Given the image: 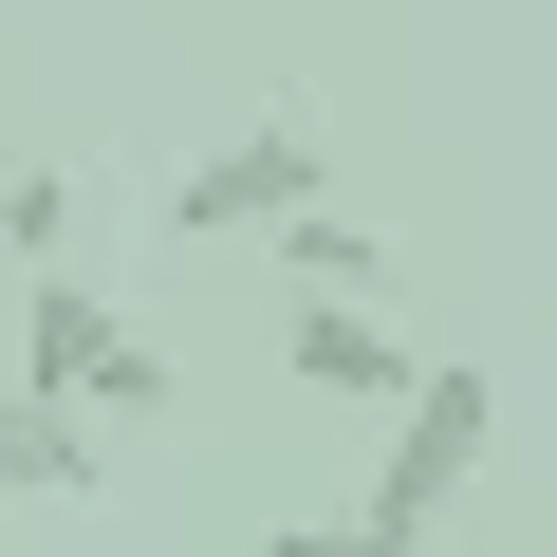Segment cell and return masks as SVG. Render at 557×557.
Wrapping results in <instances>:
<instances>
[{"instance_id":"ba28073f","label":"cell","mask_w":557,"mask_h":557,"mask_svg":"<svg viewBox=\"0 0 557 557\" xmlns=\"http://www.w3.org/2000/svg\"><path fill=\"white\" fill-rule=\"evenodd\" d=\"M260 557H428V539H409V520H372V502H317V520H278Z\"/></svg>"},{"instance_id":"6da1fadb","label":"cell","mask_w":557,"mask_h":557,"mask_svg":"<svg viewBox=\"0 0 557 557\" xmlns=\"http://www.w3.org/2000/svg\"><path fill=\"white\" fill-rule=\"evenodd\" d=\"M20 391H57V409H94V428H149V409H168V354L94 298L75 260H38V278H20Z\"/></svg>"},{"instance_id":"277c9868","label":"cell","mask_w":557,"mask_h":557,"mask_svg":"<svg viewBox=\"0 0 557 557\" xmlns=\"http://www.w3.org/2000/svg\"><path fill=\"white\" fill-rule=\"evenodd\" d=\"M278 372H298V391H335V409H409V335L372 317V298H298V317H278Z\"/></svg>"},{"instance_id":"7a4b0ae2","label":"cell","mask_w":557,"mask_h":557,"mask_svg":"<svg viewBox=\"0 0 557 557\" xmlns=\"http://www.w3.org/2000/svg\"><path fill=\"white\" fill-rule=\"evenodd\" d=\"M483 465H502V372H465V354H428V372H409V409H391V446H372V520H409V539H446Z\"/></svg>"},{"instance_id":"52a82bcc","label":"cell","mask_w":557,"mask_h":557,"mask_svg":"<svg viewBox=\"0 0 557 557\" xmlns=\"http://www.w3.org/2000/svg\"><path fill=\"white\" fill-rule=\"evenodd\" d=\"M0 242H20V278L75 260V168H0Z\"/></svg>"},{"instance_id":"5b68a950","label":"cell","mask_w":557,"mask_h":557,"mask_svg":"<svg viewBox=\"0 0 557 557\" xmlns=\"http://www.w3.org/2000/svg\"><path fill=\"white\" fill-rule=\"evenodd\" d=\"M94 483H112V428L0 372V502H94Z\"/></svg>"},{"instance_id":"3957f363","label":"cell","mask_w":557,"mask_h":557,"mask_svg":"<svg viewBox=\"0 0 557 557\" xmlns=\"http://www.w3.org/2000/svg\"><path fill=\"white\" fill-rule=\"evenodd\" d=\"M298 205H335V149L298 131V112H260V131H223L186 186H168V223L186 242H260V223H298Z\"/></svg>"},{"instance_id":"8992f818","label":"cell","mask_w":557,"mask_h":557,"mask_svg":"<svg viewBox=\"0 0 557 557\" xmlns=\"http://www.w3.org/2000/svg\"><path fill=\"white\" fill-rule=\"evenodd\" d=\"M260 242H278V278H298V298H372V317H391V278H409L391 223H354V205H298V223H260Z\"/></svg>"}]
</instances>
